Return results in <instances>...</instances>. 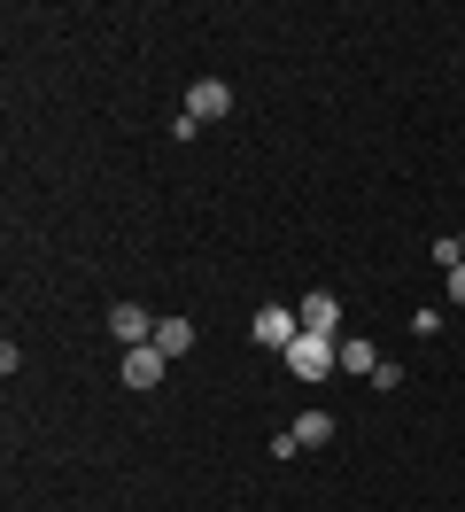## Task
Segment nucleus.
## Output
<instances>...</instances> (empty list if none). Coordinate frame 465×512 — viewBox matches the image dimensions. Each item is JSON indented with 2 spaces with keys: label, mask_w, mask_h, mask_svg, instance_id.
Here are the masks:
<instances>
[{
  "label": "nucleus",
  "mask_w": 465,
  "mask_h": 512,
  "mask_svg": "<svg viewBox=\"0 0 465 512\" xmlns=\"http://www.w3.org/2000/svg\"><path fill=\"white\" fill-rule=\"evenodd\" d=\"M295 319H303V334H334V326H341V303L326 288H310L303 303H295Z\"/></svg>",
  "instance_id": "obj_6"
},
{
  "label": "nucleus",
  "mask_w": 465,
  "mask_h": 512,
  "mask_svg": "<svg viewBox=\"0 0 465 512\" xmlns=\"http://www.w3.org/2000/svg\"><path fill=\"white\" fill-rule=\"evenodd\" d=\"M109 334H117L124 350H140V342H155V319L140 303H109Z\"/></svg>",
  "instance_id": "obj_5"
},
{
  "label": "nucleus",
  "mask_w": 465,
  "mask_h": 512,
  "mask_svg": "<svg viewBox=\"0 0 465 512\" xmlns=\"http://www.w3.org/2000/svg\"><path fill=\"white\" fill-rule=\"evenodd\" d=\"M341 373H380V350H372V342H341Z\"/></svg>",
  "instance_id": "obj_9"
},
{
  "label": "nucleus",
  "mask_w": 465,
  "mask_h": 512,
  "mask_svg": "<svg viewBox=\"0 0 465 512\" xmlns=\"http://www.w3.org/2000/svg\"><path fill=\"white\" fill-rule=\"evenodd\" d=\"M163 373H171V357L155 350V342L124 350V388H163Z\"/></svg>",
  "instance_id": "obj_4"
},
{
  "label": "nucleus",
  "mask_w": 465,
  "mask_h": 512,
  "mask_svg": "<svg viewBox=\"0 0 465 512\" xmlns=\"http://www.w3.org/2000/svg\"><path fill=\"white\" fill-rule=\"evenodd\" d=\"M458 249H465V233H458Z\"/></svg>",
  "instance_id": "obj_11"
},
{
  "label": "nucleus",
  "mask_w": 465,
  "mask_h": 512,
  "mask_svg": "<svg viewBox=\"0 0 465 512\" xmlns=\"http://www.w3.org/2000/svg\"><path fill=\"white\" fill-rule=\"evenodd\" d=\"M186 117H194V125H217V117H233V86H225V78H194V94H186Z\"/></svg>",
  "instance_id": "obj_3"
},
{
  "label": "nucleus",
  "mask_w": 465,
  "mask_h": 512,
  "mask_svg": "<svg viewBox=\"0 0 465 512\" xmlns=\"http://www.w3.org/2000/svg\"><path fill=\"white\" fill-rule=\"evenodd\" d=\"M334 365H341L334 334H295V350H287V373H295V381H326Z\"/></svg>",
  "instance_id": "obj_1"
},
{
  "label": "nucleus",
  "mask_w": 465,
  "mask_h": 512,
  "mask_svg": "<svg viewBox=\"0 0 465 512\" xmlns=\"http://www.w3.org/2000/svg\"><path fill=\"white\" fill-rule=\"evenodd\" d=\"M442 280H450V303H465V264H450Z\"/></svg>",
  "instance_id": "obj_10"
},
{
  "label": "nucleus",
  "mask_w": 465,
  "mask_h": 512,
  "mask_svg": "<svg viewBox=\"0 0 465 512\" xmlns=\"http://www.w3.org/2000/svg\"><path fill=\"white\" fill-rule=\"evenodd\" d=\"M295 443H303V450L334 443V412H303V419H295Z\"/></svg>",
  "instance_id": "obj_8"
},
{
  "label": "nucleus",
  "mask_w": 465,
  "mask_h": 512,
  "mask_svg": "<svg viewBox=\"0 0 465 512\" xmlns=\"http://www.w3.org/2000/svg\"><path fill=\"white\" fill-rule=\"evenodd\" d=\"M248 334H256V350H279V357H287V350H295V334H303V319H295L287 303H264Z\"/></svg>",
  "instance_id": "obj_2"
},
{
  "label": "nucleus",
  "mask_w": 465,
  "mask_h": 512,
  "mask_svg": "<svg viewBox=\"0 0 465 512\" xmlns=\"http://www.w3.org/2000/svg\"><path fill=\"white\" fill-rule=\"evenodd\" d=\"M155 350H163L171 365H179V357L194 350V326H186V319H155Z\"/></svg>",
  "instance_id": "obj_7"
}]
</instances>
